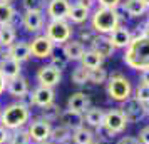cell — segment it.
<instances>
[{
    "mask_svg": "<svg viewBox=\"0 0 149 144\" xmlns=\"http://www.w3.org/2000/svg\"><path fill=\"white\" fill-rule=\"evenodd\" d=\"M70 2L69 0H49L45 12L50 20H65L70 12Z\"/></svg>",
    "mask_w": 149,
    "mask_h": 144,
    "instance_id": "cell-11",
    "label": "cell"
},
{
    "mask_svg": "<svg viewBox=\"0 0 149 144\" xmlns=\"http://www.w3.org/2000/svg\"><path fill=\"white\" fill-rule=\"evenodd\" d=\"M37 144H52L50 141H45V143H37Z\"/></svg>",
    "mask_w": 149,
    "mask_h": 144,
    "instance_id": "cell-47",
    "label": "cell"
},
{
    "mask_svg": "<svg viewBox=\"0 0 149 144\" xmlns=\"http://www.w3.org/2000/svg\"><path fill=\"white\" fill-rule=\"evenodd\" d=\"M95 37H97V34L94 32V29L92 27L91 29H81V30H79V42H82L84 45H86V44L91 45V44L94 42Z\"/></svg>",
    "mask_w": 149,
    "mask_h": 144,
    "instance_id": "cell-37",
    "label": "cell"
},
{
    "mask_svg": "<svg viewBox=\"0 0 149 144\" xmlns=\"http://www.w3.org/2000/svg\"><path fill=\"white\" fill-rule=\"evenodd\" d=\"M70 81L72 84L75 86H84V84L89 82V70L86 67H82V65H77V67L72 70V74H70Z\"/></svg>",
    "mask_w": 149,
    "mask_h": 144,
    "instance_id": "cell-31",
    "label": "cell"
},
{
    "mask_svg": "<svg viewBox=\"0 0 149 144\" xmlns=\"http://www.w3.org/2000/svg\"><path fill=\"white\" fill-rule=\"evenodd\" d=\"M27 132L30 136V141L34 144L37 143H45L50 137V131H52V122H49L45 119H42L40 116L30 119V122L27 124Z\"/></svg>",
    "mask_w": 149,
    "mask_h": 144,
    "instance_id": "cell-7",
    "label": "cell"
},
{
    "mask_svg": "<svg viewBox=\"0 0 149 144\" xmlns=\"http://www.w3.org/2000/svg\"><path fill=\"white\" fill-rule=\"evenodd\" d=\"M137 141L141 144H149V126H146V127H142V129L139 131Z\"/></svg>",
    "mask_w": 149,
    "mask_h": 144,
    "instance_id": "cell-39",
    "label": "cell"
},
{
    "mask_svg": "<svg viewBox=\"0 0 149 144\" xmlns=\"http://www.w3.org/2000/svg\"><path fill=\"white\" fill-rule=\"evenodd\" d=\"M25 12H44L47 7L45 0H22Z\"/></svg>",
    "mask_w": 149,
    "mask_h": 144,
    "instance_id": "cell-34",
    "label": "cell"
},
{
    "mask_svg": "<svg viewBox=\"0 0 149 144\" xmlns=\"http://www.w3.org/2000/svg\"><path fill=\"white\" fill-rule=\"evenodd\" d=\"M142 2H144V5H146V7L149 8V0H142Z\"/></svg>",
    "mask_w": 149,
    "mask_h": 144,
    "instance_id": "cell-46",
    "label": "cell"
},
{
    "mask_svg": "<svg viewBox=\"0 0 149 144\" xmlns=\"http://www.w3.org/2000/svg\"><path fill=\"white\" fill-rule=\"evenodd\" d=\"M67 19L72 22V24H84V22H87L89 19H91V10L74 3V5L70 7V12H69Z\"/></svg>",
    "mask_w": 149,
    "mask_h": 144,
    "instance_id": "cell-27",
    "label": "cell"
},
{
    "mask_svg": "<svg viewBox=\"0 0 149 144\" xmlns=\"http://www.w3.org/2000/svg\"><path fill=\"white\" fill-rule=\"evenodd\" d=\"M15 37H17V32H15L12 24L10 25H2L0 27V47L8 49L15 42Z\"/></svg>",
    "mask_w": 149,
    "mask_h": 144,
    "instance_id": "cell-28",
    "label": "cell"
},
{
    "mask_svg": "<svg viewBox=\"0 0 149 144\" xmlns=\"http://www.w3.org/2000/svg\"><path fill=\"white\" fill-rule=\"evenodd\" d=\"M22 25L30 34H37L44 29V14L42 12H25L22 15Z\"/></svg>",
    "mask_w": 149,
    "mask_h": 144,
    "instance_id": "cell-15",
    "label": "cell"
},
{
    "mask_svg": "<svg viewBox=\"0 0 149 144\" xmlns=\"http://www.w3.org/2000/svg\"><path fill=\"white\" fill-rule=\"evenodd\" d=\"M141 84H148L149 86V69L144 70V72H141Z\"/></svg>",
    "mask_w": 149,
    "mask_h": 144,
    "instance_id": "cell-44",
    "label": "cell"
},
{
    "mask_svg": "<svg viewBox=\"0 0 149 144\" xmlns=\"http://www.w3.org/2000/svg\"><path fill=\"white\" fill-rule=\"evenodd\" d=\"M67 64H69V59L64 54H52L50 55V65L52 67L59 69V70H64V69L67 67Z\"/></svg>",
    "mask_w": 149,
    "mask_h": 144,
    "instance_id": "cell-36",
    "label": "cell"
},
{
    "mask_svg": "<svg viewBox=\"0 0 149 144\" xmlns=\"http://www.w3.org/2000/svg\"><path fill=\"white\" fill-rule=\"evenodd\" d=\"M0 2H8V3H10V2H14V0H0Z\"/></svg>",
    "mask_w": 149,
    "mask_h": 144,
    "instance_id": "cell-48",
    "label": "cell"
},
{
    "mask_svg": "<svg viewBox=\"0 0 149 144\" xmlns=\"http://www.w3.org/2000/svg\"><path fill=\"white\" fill-rule=\"evenodd\" d=\"M32 111L25 102L15 101L7 106H3L0 111V124L8 131H17L25 127L30 122Z\"/></svg>",
    "mask_w": 149,
    "mask_h": 144,
    "instance_id": "cell-2",
    "label": "cell"
},
{
    "mask_svg": "<svg viewBox=\"0 0 149 144\" xmlns=\"http://www.w3.org/2000/svg\"><path fill=\"white\" fill-rule=\"evenodd\" d=\"M7 52H8V57H10V59H14L15 62H19V64L29 61V59L32 57V55H30L29 42H25V40L14 42V44L7 49Z\"/></svg>",
    "mask_w": 149,
    "mask_h": 144,
    "instance_id": "cell-17",
    "label": "cell"
},
{
    "mask_svg": "<svg viewBox=\"0 0 149 144\" xmlns=\"http://www.w3.org/2000/svg\"><path fill=\"white\" fill-rule=\"evenodd\" d=\"M148 24H149V17H148Z\"/></svg>",
    "mask_w": 149,
    "mask_h": 144,
    "instance_id": "cell-50",
    "label": "cell"
},
{
    "mask_svg": "<svg viewBox=\"0 0 149 144\" xmlns=\"http://www.w3.org/2000/svg\"><path fill=\"white\" fill-rule=\"evenodd\" d=\"M30 99H32V106H37V107L44 109V107H47V106L55 102V92H54V89L37 86L30 92Z\"/></svg>",
    "mask_w": 149,
    "mask_h": 144,
    "instance_id": "cell-12",
    "label": "cell"
},
{
    "mask_svg": "<svg viewBox=\"0 0 149 144\" xmlns=\"http://www.w3.org/2000/svg\"><path fill=\"white\" fill-rule=\"evenodd\" d=\"M15 7L8 2H0V27L2 25H10L15 19Z\"/></svg>",
    "mask_w": 149,
    "mask_h": 144,
    "instance_id": "cell-29",
    "label": "cell"
},
{
    "mask_svg": "<svg viewBox=\"0 0 149 144\" xmlns=\"http://www.w3.org/2000/svg\"><path fill=\"white\" fill-rule=\"evenodd\" d=\"M10 139V131L5 129L2 124H0V144H7Z\"/></svg>",
    "mask_w": 149,
    "mask_h": 144,
    "instance_id": "cell-40",
    "label": "cell"
},
{
    "mask_svg": "<svg viewBox=\"0 0 149 144\" xmlns=\"http://www.w3.org/2000/svg\"><path fill=\"white\" fill-rule=\"evenodd\" d=\"M29 47H30V55L35 59H50V55L54 54L55 44L45 34H42L29 42Z\"/></svg>",
    "mask_w": 149,
    "mask_h": 144,
    "instance_id": "cell-9",
    "label": "cell"
},
{
    "mask_svg": "<svg viewBox=\"0 0 149 144\" xmlns=\"http://www.w3.org/2000/svg\"><path fill=\"white\" fill-rule=\"evenodd\" d=\"M72 139V131L65 127V126H52V131H50V137L49 141L52 144H65V143H70Z\"/></svg>",
    "mask_w": 149,
    "mask_h": 144,
    "instance_id": "cell-22",
    "label": "cell"
},
{
    "mask_svg": "<svg viewBox=\"0 0 149 144\" xmlns=\"http://www.w3.org/2000/svg\"><path fill=\"white\" fill-rule=\"evenodd\" d=\"M72 25L67 20H50L45 27V35H47L50 40L54 42L55 45H61L65 44L72 39Z\"/></svg>",
    "mask_w": 149,
    "mask_h": 144,
    "instance_id": "cell-6",
    "label": "cell"
},
{
    "mask_svg": "<svg viewBox=\"0 0 149 144\" xmlns=\"http://www.w3.org/2000/svg\"><path fill=\"white\" fill-rule=\"evenodd\" d=\"M0 111H2V106H0Z\"/></svg>",
    "mask_w": 149,
    "mask_h": 144,
    "instance_id": "cell-51",
    "label": "cell"
},
{
    "mask_svg": "<svg viewBox=\"0 0 149 144\" xmlns=\"http://www.w3.org/2000/svg\"><path fill=\"white\" fill-rule=\"evenodd\" d=\"M121 112L124 114V117L127 119V122H139L144 117H148V107L146 104L139 102L136 97H129L127 101H124L121 104Z\"/></svg>",
    "mask_w": 149,
    "mask_h": 144,
    "instance_id": "cell-8",
    "label": "cell"
},
{
    "mask_svg": "<svg viewBox=\"0 0 149 144\" xmlns=\"http://www.w3.org/2000/svg\"><path fill=\"white\" fill-rule=\"evenodd\" d=\"M146 107H148V117H149V104H148V106H146Z\"/></svg>",
    "mask_w": 149,
    "mask_h": 144,
    "instance_id": "cell-49",
    "label": "cell"
},
{
    "mask_svg": "<svg viewBox=\"0 0 149 144\" xmlns=\"http://www.w3.org/2000/svg\"><path fill=\"white\" fill-rule=\"evenodd\" d=\"M0 74L5 77L7 81H12L15 77H19L22 74V67L19 62H15L10 57H3L0 59Z\"/></svg>",
    "mask_w": 149,
    "mask_h": 144,
    "instance_id": "cell-20",
    "label": "cell"
},
{
    "mask_svg": "<svg viewBox=\"0 0 149 144\" xmlns=\"http://www.w3.org/2000/svg\"><path fill=\"white\" fill-rule=\"evenodd\" d=\"M122 61L132 70H137V72L148 70L149 69V35H144L139 32L136 37H132L129 45L126 47Z\"/></svg>",
    "mask_w": 149,
    "mask_h": 144,
    "instance_id": "cell-1",
    "label": "cell"
},
{
    "mask_svg": "<svg viewBox=\"0 0 149 144\" xmlns=\"http://www.w3.org/2000/svg\"><path fill=\"white\" fill-rule=\"evenodd\" d=\"M91 107V99L86 92H74L67 99V109L77 111V112H86Z\"/></svg>",
    "mask_w": 149,
    "mask_h": 144,
    "instance_id": "cell-18",
    "label": "cell"
},
{
    "mask_svg": "<svg viewBox=\"0 0 149 144\" xmlns=\"http://www.w3.org/2000/svg\"><path fill=\"white\" fill-rule=\"evenodd\" d=\"M35 79H37L39 86L54 89L55 86H59L61 81H62V70H59V69L52 67L50 64H47V65H42V67L37 70Z\"/></svg>",
    "mask_w": 149,
    "mask_h": 144,
    "instance_id": "cell-10",
    "label": "cell"
},
{
    "mask_svg": "<svg viewBox=\"0 0 149 144\" xmlns=\"http://www.w3.org/2000/svg\"><path fill=\"white\" fill-rule=\"evenodd\" d=\"M107 86H106V92L111 101L122 104L124 101H127L129 97H132V84L126 76H122L121 72H112L107 79Z\"/></svg>",
    "mask_w": 149,
    "mask_h": 144,
    "instance_id": "cell-4",
    "label": "cell"
},
{
    "mask_svg": "<svg viewBox=\"0 0 149 144\" xmlns=\"http://www.w3.org/2000/svg\"><path fill=\"white\" fill-rule=\"evenodd\" d=\"M7 92L10 97H14L17 101H22L25 96L30 94V89H29V81L25 77H15L12 81H8L7 82Z\"/></svg>",
    "mask_w": 149,
    "mask_h": 144,
    "instance_id": "cell-13",
    "label": "cell"
},
{
    "mask_svg": "<svg viewBox=\"0 0 149 144\" xmlns=\"http://www.w3.org/2000/svg\"><path fill=\"white\" fill-rule=\"evenodd\" d=\"M7 144H32V141H30L27 129L22 127V129L17 131H10V139H8Z\"/></svg>",
    "mask_w": 149,
    "mask_h": 144,
    "instance_id": "cell-30",
    "label": "cell"
},
{
    "mask_svg": "<svg viewBox=\"0 0 149 144\" xmlns=\"http://www.w3.org/2000/svg\"><path fill=\"white\" fill-rule=\"evenodd\" d=\"M91 144H104V143H101V141H97V139H94V141H92Z\"/></svg>",
    "mask_w": 149,
    "mask_h": 144,
    "instance_id": "cell-45",
    "label": "cell"
},
{
    "mask_svg": "<svg viewBox=\"0 0 149 144\" xmlns=\"http://www.w3.org/2000/svg\"><path fill=\"white\" fill-rule=\"evenodd\" d=\"M7 82H8V81H7L3 76H2V74H0V96H2V94L7 90Z\"/></svg>",
    "mask_w": 149,
    "mask_h": 144,
    "instance_id": "cell-43",
    "label": "cell"
},
{
    "mask_svg": "<svg viewBox=\"0 0 149 144\" xmlns=\"http://www.w3.org/2000/svg\"><path fill=\"white\" fill-rule=\"evenodd\" d=\"M61 112H62L61 107L54 102V104H50V106H47V107L40 109V117L45 119V121H49V122H55V121H59Z\"/></svg>",
    "mask_w": 149,
    "mask_h": 144,
    "instance_id": "cell-32",
    "label": "cell"
},
{
    "mask_svg": "<svg viewBox=\"0 0 149 144\" xmlns=\"http://www.w3.org/2000/svg\"><path fill=\"white\" fill-rule=\"evenodd\" d=\"M94 3H95V0H79V2H77V5L87 8V10H91V8L94 7Z\"/></svg>",
    "mask_w": 149,
    "mask_h": 144,
    "instance_id": "cell-42",
    "label": "cell"
},
{
    "mask_svg": "<svg viewBox=\"0 0 149 144\" xmlns=\"http://www.w3.org/2000/svg\"><path fill=\"white\" fill-rule=\"evenodd\" d=\"M91 49L94 50L97 55H101L102 59H107V57H112L114 54V45H112V42L109 39V35H99L94 39V42L91 44Z\"/></svg>",
    "mask_w": 149,
    "mask_h": 144,
    "instance_id": "cell-16",
    "label": "cell"
},
{
    "mask_svg": "<svg viewBox=\"0 0 149 144\" xmlns=\"http://www.w3.org/2000/svg\"><path fill=\"white\" fill-rule=\"evenodd\" d=\"M95 3H99V7H102V8H112V10H116L117 7H121L122 0H95Z\"/></svg>",
    "mask_w": 149,
    "mask_h": 144,
    "instance_id": "cell-38",
    "label": "cell"
},
{
    "mask_svg": "<svg viewBox=\"0 0 149 144\" xmlns=\"http://www.w3.org/2000/svg\"><path fill=\"white\" fill-rule=\"evenodd\" d=\"M95 139V134L92 131L86 127V126H82L79 129L72 131V144H91L92 141Z\"/></svg>",
    "mask_w": 149,
    "mask_h": 144,
    "instance_id": "cell-26",
    "label": "cell"
},
{
    "mask_svg": "<svg viewBox=\"0 0 149 144\" xmlns=\"http://www.w3.org/2000/svg\"><path fill=\"white\" fill-rule=\"evenodd\" d=\"M116 144H141V143L137 141V137L136 136H122Z\"/></svg>",
    "mask_w": 149,
    "mask_h": 144,
    "instance_id": "cell-41",
    "label": "cell"
},
{
    "mask_svg": "<svg viewBox=\"0 0 149 144\" xmlns=\"http://www.w3.org/2000/svg\"><path fill=\"white\" fill-rule=\"evenodd\" d=\"M109 79V74L106 69H92V70H89V82L94 84V86H101V84H106Z\"/></svg>",
    "mask_w": 149,
    "mask_h": 144,
    "instance_id": "cell-33",
    "label": "cell"
},
{
    "mask_svg": "<svg viewBox=\"0 0 149 144\" xmlns=\"http://www.w3.org/2000/svg\"><path fill=\"white\" fill-rule=\"evenodd\" d=\"M127 124H129L127 119L124 117L121 109H111V111H106V114H104V121H102L101 129L104 132H107L109 136L114 139L117 134L126 131Z\"/></svg>",
    "mask_w": 149,
    "mask_h": 144,
    "instance_id": "cell-5",
    "label": "cell"
},
{
    "mask_svg": "<svg viewBox=\"0 0 149 144\" xmlns=\"http://www.w3.org/2000/svg\"><path fill=\"white\" fill-rule=\"evenodd\" d=\"M132 97H136L139 102H142V104L148 106L149 104V86L148 84H141L139 82V86L134 89V96Z\"/></svg>",
    "mask_w": 149,
    "mask_h": 144,
    "instance_id": "cell-35",
    "label": "cell"
},
{
    "mask_svg": "<svg viewBox=\"0 0 149 144\" xmlns=\"http://www.w3.org/2000/svg\"><path fill=\"white\" fill-rule=\"evenodd\" d=\"M104 114H106V111L101 109V107H89L84 112V121H86L89 127L99 129L102 126V121H104Z\"/></svg>",
    "mask_w": 149,
    "mask_h": 144,
    "instance_id": "cell-23",
    "label": "cell"
},
{
    "mask_svg": "<svg viewBox=\"0 0 149 144\" xmlns=\"http://www.w3.org/2000/svg\"><path fill=\"white\" fill-rule=\"evenodd\" d=\"M84 52H86V45H84L82 42H79V40H72V39H70L69 42H65L64 47H62V54L69 59V62L70 61L81 62Z\"/></svg>",
    "mask_w": 149,
    "mask_h": 144,
    "instance_id": "cell-19",
    "label": "cell"
},
{
    "mask_svg": "<svg viewBox=\"0 0 149 144\" xmlns=\"http://www.w3.org/2000/svg\"><path fill=\"white\" fill-rule=\"evenodd\" d=\"M65 144H70V143H65Z\"/></svg>",
    "mask_w": 149,
    "mask_h": 144,
    "instance_id": "cell-52",
    "label": "cell"
},
{
    "mask_svg": "<svg viewBox=\"0 0 149 144\" xmlns=\"http://www.w3.org/2000/svg\"><path fill=\"white\" fill-rule=\"evenodd\" d=\"M59 122L62 126L69 127L70 131H75V129H79V127H82V126H86L84 114L82 112H77V111H70V109L62 111L61 116H59Z\"/></svg>",
    "mask_w": 149,
    "mask_h": 144,
    "instance_id": "cell-14",
    "label": "cell"
},
{
    "mask_svg": "<svg viewBox=\"0 0 149 144\" xmlns=\"http://www.w3.org/2000/svg\"><path fill=\"white\" fill-rule=\"evenodd\" d=\"M119 25H121V15L117 14V8L112 10V8L99 7L91 15V27L99 35H109Z\"/></svg>",
    "mask_w": 149,
    "mask_h": 144,
    "instance_id": "cell-3",
    "label": "cell"
},
{
    "mask_svg": "<svg viewBox=\"0 0 149 144\" xmlns=\"http://www.w3.org/2000/svg\"><path fill=\"white\" fill-rule=\"evenodd\" d=\"M102 62H104V59H102L101 55H97L92 49H89V50H86L84 55H82L81 65L82 67H86L87 70H92V69L102 67Z\"/></svg>",
    "mask_w": 149,
    "mask_h": 144,
    "instance_id": "cell-25",
    "label": "cell"
},
{
    "mask_svg": "<svg viewBox=\"0 0 149 144\" xmlns=\"http://www.w3.org/2000/svg\"><path fill=\"white\" fill-rule=\"evenodd\" d=\"M109 39H111V42H112L114 49H126L129 45L131 39H132V35H131V32H129L126 27L119 25L114 32L109 34Z\"/></svg>",
    "mask_w": 149,
    "mask_h": 144,
    "instance_id": "cell-21",
    "label": "cell"
},
{
    "mask_svg": "<svg viewBox=\"0 0 149 144\" xmlns=\"http://www.w3.org/2000/svg\"><path fill=\"white\" fill-rule=\"evenodd\" d=\"M122 8H124V12H126L129 17H141V15H144L146 10H148V7L144 5L142 0H124Z\"/></svg>",
    "mask_w": 149,
    "mask_h": 144,
    "instance_id": "cell-24",
    "label": "cell"
}]
</instances>
